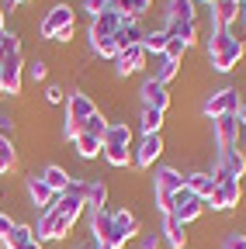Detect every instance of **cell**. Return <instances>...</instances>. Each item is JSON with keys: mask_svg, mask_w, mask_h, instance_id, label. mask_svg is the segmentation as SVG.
Listing matches in <instances>:
<instances>
[{"mask_svg": "<svg viewBox=\"0 0 246 249\" xmlns=\"http://www.w3.org/2000/svg\"><path fill=\"white\" fill-rule=\"evenodd\" d=\"M149 7H152V0H132V21H139Z\"/></svg>", "mask_w": 246, "mask_h": 249, "instance_id": "39", "label": "cell"}, {"mask_svg": "<svg viewBox=\"0 0 246 249\" xmlns=\"http://www.w3.org/2000/svg\"><path fill=\"white\" fill-rule=\"evenodd\" d=\"M184 187H188L194 197H208L215 191V180H211V173H191V177H184Z\"/></svg>", "mask_w": 246, "mask_h": 249, "instance_id": "25", "label": "cell"}, {"mask_svg": "<svg viewBox=\"0 0 246 249\" xmlns=\"http://www.w3.org/2000/svg\"><path fill=\"white\" fill-rule=\"evenodd\" d=\"M236 118H239V121H246V101H239V111H236Z\"/></svg>", "mask_w": 246, "mask_h": 249, "instance_id": "46", "label": "cell"}, {"mask_svg": "<svg viewBox=\"0 0 246 249\" xmlns=\"http://www.w3.org/2000/svg\"><path fill=\"white\" fill-rule=\"evenodd\" d=\"M160 152H163V139L160 135H142L139 152H135V163L139 166H152V163L160 160Z\"/></svg>", "mask_w": 246, "mask_h": 249, "instance_id": "21", "label": "cell"}, {"mask_svg": "<svg viewBox=\"0 0 246 249\" xmlns=\"http://www.w3.org/2000/svg\"><path fill=\"white\" fill-rule=\"evenodd\" d=\"M184 187V177L177 173V170H160L156 173V208L163 211V214H170L173 211V194Z\"/></svg>", "mask_w": 246, "mask_h": 249, "instance_id": "7", "label": "cell"}, {"mask_svg": "<svg viewBox=\"0 0 246 249\" xmlns=\"http://www.w3.org/2000/svg\"><path fill=\"white\" fill-rule=\"evenodd\" d=\"M21 90V52H11L0 59V93Z\"/></svg>", "mask_w": 246, "mask_h": 249, "instance_id": "11", "label": "cell"}, {"mask_svg": "<svg viewBox=\"0 0 246 249\" xmlns=\"http://www.w3.org/2000/svg\"><path fill=\"white\" fill-rule=\"evenodd\" d=\"M70 229H73V225H70V222H66V218L59 214L56 208H45V211L38 214V225H35V239H42V242H45V239H63V235H66Z\"/></svg>", "mask_w": 246, "mask_h": 249, "instance_id": "10", "label": "cell"}, {"mask_svg": "<svg viewBox=\"0 0 246 249\" xmlns=\"http://www.w3.org/2000/svg\"><path fill=\"white\" fill-rule=\"evenodd\" d=\"M129 145H132V128H129V124H108L101 152L108 156L111 166H125L129 163Z\"/></svg>", "mask_w": 246, "mask_h": 249, "instance_id": "2", "label": "cell"}, {"mask_svg": "<svg viewBox=\"0 0 246 249\" xmlns=\"http://www.w3.org/2000/svg\"><path fill=\"white\" fill-rule=\"evenodd\" d=\"M52 208H56L59 214H63V218H66L70 225H76V218L83 214V201H76V197H66V194H59Z\"/></svg>", "mask_w": 246, "mask_h": 249, "instance_id": "26", "label": "cell"}, {"mask_svg": "<svg viewBox=\"0 0 246 249\" xmlns=\"http://www.w3.org/2000/svg\"><path fill=\"white\" fill-rule=\"evenodd\" d=\"M11 4H24V0H11Z\"/></svg>", "mask_w": 246, "mask_h": 249, "instance_id": "52", "label": "cell"}, {"mask_svg": "<svg viewBox=\"0 0 246 249\" xmlns=\"http://www.w3.org/2000/svg\"><path fill=\"white\" fill-rule=\"evenodd\" d=\"M142 107L167 111V107H170V93H167V87L156 83V80H146V83H142Z\"/></svg>", "mask_w": 246, "mask_h": 249, "instance_id": "18", "label": "cell"}, {"mask_svg": "<svg viewBox=\"0 0 246 249\" xmlns=\"http://www.w3.org/2000/svg\"><path fill=\"white\" fill-rule=\"evenodd\" d=\"M18 163V152H14V142L11 139H0V173H11Z\"/></svg>", "mask_w": 246, "mask_h": 249, "instance_id": "34", "label": "cell"}, {"mask_svg": "<svg viewBox=\"0 0 246 249\" xmlns=\"http://www.w3.org/2000/svg\"><path fill=\"white\" fill-rule=\"evenodd\" d=\"M108 11H114L121 21H132V0H111Z\"/></svg>", "mask_w": 246, "mask_h": 249, "instance_id": "37", "label": "cell"}, {"mask_svg": "<svg viewBox=\"0 0 246 249\" xmlns=\"http://www.w3.org/2000/svg\"><path fill=\"white\" fill-rule=\"evenodd\" d=\"M226 249H246V235H229L226 239Z\"/></svg>", "mask_w": 246, "mask_h": 249, "instance_id": "44", "label": "cell"}, {"mask_svg": "<svg viewBox=\"0 0 246 249\" xmlns=\"http://www.w3.org/2000/svg\"><path fill=\"white\" fill-rule=\"evenodd\" d=\"M108 4H111V0H87V11L90 14H101V11H108Z\"/></svg>", "mask_w": 246, "mask_h": 249, "instance_id": "43", "label": "cell"}, {"mask_svg": "<svg viewBox=\"0 0 246 249\" xmlns=\"http://www.w3.org/2000/svg\"><path fill=\"white\" fill-rule=\"evenodd\" d=\"M142 62H146V49L142 45H132V49H125V52L114 55V70H118V76H132V73L142 70Z\"/></svg>", "mask_w": 246, "mask_h": 249, "instance_id": "16", "label": "cell"}, {"mask_svg": "<svg viewBox=\"0 0 246 249\" xmlns=\"http://www.w3.org/2000/svg\"><path fill=\"white\" fill-rule=\"evenodd\" d=\"M177 21H194V4L191 0H170L167 24H177Z\"/></svg>", "mask_w": 246, "mask_h": 249, "instance_id": "29", "label": "cell"}, {"mask_svg": "<svg viewBox=\"0 0 246 249\" xmlns=\"http://www.w3.org/2000/svg\"><path fill=\"white\" fill-rule=\"evenodd\" d=\"M177 73H180V62H170V59H163V55H160V62H156V70H152V80L167 87V83H170V80H173Z\"/></svg>", "mask_w": 246, "mask_h": 249, "instance_id": "31", "label": "cell"}, {"mask_svg": "<svg viewBox=\"0 0 246 249\" xmlns=\"http://www.w3.org/2000/svg\"><path fill=\"white\" fill-rule=\"evenodd\" d=\"M239 4H246V0H239Z\"/></svg>", "mask_w": 246, "mask_h": 249, "instance_id": "55", "label": "cell"}, {"mask_svg": "<svg viewBox=\"0 0 246 249\" xmlns=\"http://www.w3.org/2000/svg\"><path fill=\"white\" fill-rule=\"evenodd\" d=\"M160 128H163V111L142 107V132H146V135H160Z\"/></svg>", "mask_w": 246, "mask_h": 249, "instance_id": "32", "label": "cell"}, {"mask_svg": "<svg viewBox=\"0 0 246 249\" xmlns=\"http://www.w3.org/2000/svg\"><path fill=\"white\" fill-rule=\"evenodd\" d=\"M205 211V197H194L191 191H188V187H180V191L173 194V218H177V222L180 225H188V222H194V218Z\"/></svg>", "mask_w": 246, "mask_h": 249, "instance_id": "9", "label": "cell"}, {"mask_svg": "<svg viewBox=\"0 0 246 249\" xmlns=\"http://www.w3.org/2000/svg\"><path fill=\"white\" fill-rule=\"evenodd\" d=\"M104 201H108V187H104L101 180H87L83 208H90V211H104Z\"/></svg>", "mask_w": 246, "mask_h": 249, "instance_id": "24", "label": "cell"}, {"mask_svg": "<svg viewBox=\"0 0 246 249\" xmlns=\"http://www.w3.org/2000/svg\"><path fill=\"white\" fill-rule=\"evenodd\" d=\"M239 139H246V121H239Z\"/></svg>", "mask_w": 246, "mask_h": 249, "instance_id": "48", "label": "cell"}, {"mask_svg": "<svg viewBox=\"0 0 246 249\" xmlns=\"http://www.w3.org/2000/svg\"><path fill=\"white\" fill-rule=\"evenodd\" d=\"M80 249H101V246H97V242H90V246H80Z\"/></svg>", "mask_w": 246, "mask_h": 249, "instance_id": "50", "label": "cell"}, {"mask_svg": "<svg viewBox=\"0 0 246 249\" xmlns=\"http://www.w3.org/2000/svg\"><path fill=\"white\" fill-rule=\"evenodd\" d=\"M239 18H243V24H246V4H239Z\"/></svg>", "mask_w": 246, "mask_h": 249, "instance_id": "49", "label": "cell"}, {"mask_svg": "<svg viewBox=\"0 0 246 249\" xmlns=\"http://www.w3.org/2000/svg\"><path fill=\"white\" fill-rule=\"evenodd\" d=\"M142 249H160V239L156 235H142Z\"/></svg>", "mask_w": 246, "mask_h": 249, "instance_id": "45", "label": "cell"}, {"mask_svg": "<svg viewBox=\"0 0 246 249\" xmlns=\"http://www.w3.org/2000/svg\"><path fill=\"white\" fill-rule=\"evenodd\" d=\"M90 232H94V242L101 249H114L111 239H114V214L104 208V211H94L90 214Z\"/></svg>", "mask_w": 246, "mask_h": 249, "instance_id": "13", "label": "cell"}, {"mask_svg": "<svg viewBox=\"0 0 246 249\" xmlns=\"http://www.w3.org/2000/svg\"><path fill=\"white\" fill-rule=\"evenodd\" d=\"M45 73H49V66H45L42 59H38V62H32V80H38V83H42V80H45Z\"/></svg>", "mask_w": 246, "mask_h": 249, "instance_id": "41", "label": "cell"}, {"mask_svg": "<svg viewBox=\"0 0 246 249\" xmlns=\"http://www.w3.org/2000/svg\"><path fill=\"white\" fill-rule=\"evenodd\" d=\"M167 42H170L167 31H146V35H142V49H146V52H160V55H163Z\"/></svg>", "mask_w": 246, "mask_h": 249, "instance_id": "33", "label": "cell"}, {"mask_svg": "<svg viewBox=\"0 0 246 249\" xmlns=\"http://www.w3.org/2000/svg\"><path fill=\"white\" fill-rule=\"evenodd\" d=\"M239 177H246V156L239 149L219 152V163H215V170H211V180L222 183V180H239Z\"/></svg>", "mask_w": 246, "mask_h": 249, "instance_id": "6", "label": "cell"}, {"mask_svg": "<svg viewBox=\"0 0 246 249\" xmlns=\"http://www.w3.org/2000/svg\"><path fill=\"white\" fill-rule=\"evenodd\" d=\"M38 177H42V180H45V183L52 187V191H56V194H63V191H66V183H70V177H66V170H63V166H56V163H52V166H45V170H42Z\"/></svg>", "mask_w": 246, "mask_h": 249, "instance_id": "28", "label": "cell"}, {"mask_svg": "<svg viewBox=\"0 0 246 249\" xmlns=\"http://www.w3.org/2000/svg\"><path fill=\"white\" fill-rule=\"evenodd\" d=\"M135 232H139L135 214H132V211H114V239H111V246H114V249H121V246H125Z\"/></svg>", "mask_w": 246, "mask_h": 249, "instance_id": "17", "label": "cell"}, {"mask_svg": "<svg viewBox=\"0 0 246 249\" xmlns=\"http://www.w3.org/2000/svg\"><path fill=\"white\" fill-rule=\"evenodd\" d=\"M45 97H49V104H63L66 93H63V87H49V90H45Z\"/></svg>", "mask_w": 246, "mask_h": 249, "instance_id": "40", "label": "cell"}, {"mask_svg": "<svg viewBox=\"0 0 246 249\" xmlns=\"http://www.w3.org/2000/svg\"><path fill=\"white\" fill-rule=\"evenodd\" d=\"M142 35H146V31L139 28V21H121V28L114 31L118 52H125V49H132V45H142Z\"/></svg>", "mask_w": 246, "mask_h": 249, "instance_id": "20", "label": "cell"}, {"mask_svg": "<svg viewBox=\"0 0 246 249\" xmlns=\"http://www.w3.org/2000/svg\"><path fill=\"white\" fill-rule=\"evenodd\" d=\"M232 4H239V0H232Z\"/></svg>", "mask_w": 246, "mask_h": 249, "instance_id": "54", "label": "cell"}, {"mask_svg": "<svg viewBox=\"0 0 246 249\" xmlns=\"http://www.w3.org/2000/svg\"><path fill=\"white\" fill-rule=\"evenodd\" d=\"M208 52H211L215 70L229 73L236 62L243 59V38H239V35H232V31H215L211 42H208Z\"/></svg>", "mask_w": 246, "mask_h": 249, "instance_id": "1", "label": "cell"}, {"mask_svg": "<svg viewBox=\"0 0 246 249\" xmlns=\"http://www.w3.org/2000/svg\"><path fill=\"white\" fill-rule=\"evenodd\" d=\"M90 45H94V52H97V55H104V59H114V55H118L114 38H101V42H90Z\"/></svg>", "mask_w": 246, "mask_h": 249, "instance_id": "36", "label": "cell"}, {"mask_svg": "<svg viewBox=\"0 0 246 249\" xmlns=\"http://www.w3.org/2000/svg\"><path fill=\"white\" fill-rule=\"evenodd\" d=\"M0 31H4V11H0Z\"/></svg>", "mask_w": 246, "mask_h": 249, "instance_id": "51", "label": "cell"}, {"mask_svg": "<svg viewBox=\"0 0 246 249\" xmlns=\"http://www.w3.org/2000/svg\"><path fill=\"white\" fill-rule=\"evenodd\" d=\"M104 135H108V121L101 114H94V118L83 124V132L73 139L76 142V152L83 156V160H94V156L101 152V145H104Z\"/></svg>", "mask_w": 246, "mask_h": 249, "instance_id": "3", "label": "cell"}, {"mask_svg": "<svg viewBox=\"0 0 246 249\" xmlns=\"http://www.w3.org/2000/svg\"><path fill=\"white\" fill-rule=\"evenodd\" d=\"M239 197H243V183L239 180H222V183H215V191L205 197V204L215 208V211H229V208L239 204Z\"/></svg>", "mask_w": 246, "mask_h": 249, "instance_id": "8", "label": "cell"}, {"mask_svg": "<svg viewBox=\"0 0 246 249\" xmlns=\"http://www.w3.org/2000/svg\"><path fill=\"white\" fill-rule=\"evenodd\" d=\"M205 4H215V0H205Z\"/></svg>", "mask_w": 246, "mask_h": 249, "instance_id": "53", "label": "cell"}, {"mask_svg": "<svg viewBox=\"0 0 246 249\" xmlns=\"http://www.w3.org/2000/svg\"><path fill=\"white\" fill-rule=\"evenodd\" d=\"M184 52H188V45H184L180 38H170V42H167V49H163V59L180 62V59H184Z\"/></svg>", "mask_w": 246, "mask_h": 249, "instance_id": "35", "label": "cell"}, {"mask_svg": "<svg viewBox=\"0 0 246 249\" xmlns=\"http://www.w3.org/2000/svg\"><path fill=\"white\" fill-rule=\"evenodd\" d=\"M163 31H167L170 38H180L184 45L191 49V45L198 42V18H194V21H177V24H167Z\"/></svg>", "mask_w": 246, "mask_h": 249, "instance_id": "23", "label": "cell"}, {"mask_svg": "<svg viewBox=\"0 0 246 249\" xmlns=\"http://www.w3.org/2000/svg\"><path fill=\"white\" fill-rule=\"evenodd\" d=\"M121 28V18L114 11H101L94 14V21H90V42H101V38H114V31Z\"/></svg>", "mask_w": 246, "mask_h": 249, "instance_id": "15", "label": "cell"}, {"mask_svg": "<svg viewBox=\"0 0 246 249\" xmlns=\"http://www.w3.org/2000/svg\"><path fill=\"white\" fill-rule=\"evenodd\" d=\"M97 114V107L90 104L87 93H70V104H66V139H76L83 132V124Z\"/></svg>", "mask_w": 246, "mask_h": 249, "instance_id": "4", "label": "cell"}, {"mask_svg": "<svg viewBox=\"0 0 246 249\" xmlns=\"http://www.w3.org/2000/svg\"><path fill=\"white\" fill-rule=\"evenodd\" d=\"M163 232H167V242H170L173 249H184V246H188V232H184V225L177 222L173 214H163Z\"/></svg>", "mask_w": 246, "mask_h": 249, "instance_id": "27", "label": "cell"}, {"mask_svg": "<svg viewBox=\"0 0 246 249\" xmlns=\"http://www.w3.org/2000/svg\"><path fill=\"white\" fill-rule=\"evenodd\" d=\"M11 52H21L18 38H14V35H7V31H0V59H4V55H11Z\"/></svg>", "mask_w": 246, "mask_h": 249, "instance_id": "38", "label": "cell"}, {"mask_svg": "<svg viewBox=\"0 0 246 249\" xmlns=\"http://www.w3.org/2000/svg\"><path fill=\"white\" fill-rule=\"evenodd\" d=\"M28 194H32V201H35L42 211H45V208H52V204H56V197H59V194L52 191V187H49L38 173H35V177H28Z\"/></svg>", "mask_w": 246, "mask_h": 249, "instance_id": "19", "label": "cell"}, {"mask_svg": "<svg viewBox=\"0 0 246 249\" xmlns=\"http://www.w3.org/2000/svg\"><path fill=\"white\" fill-rule=\"evenodd\" d=\"M21 249H42V242H38V239H32V242H28V246H21Z\"/></svg>", "mask_w": 246, "mask_h": 249, "instance_id": "47", "label": "cell"}, {"mask_svg": "<svg viewBox=\"0 0 246 249\" xmlns=\"http://www.w3.org/2000/svg\"><path fill=\"white\" fill-rule=\"evenodd\" d=\"M73 35V11L70 7H52L42 18V38H59V42H70Z\"/></svg>", "mask_w": 246, "mask_h": 249, "instance_id": "5", "label": "cell"}, {"mask_svg": "<svg viewBox=\"0 0 246 249\" xmlns=\"http://www.w3.org/2000/svg\"><path fill=\"white\" fill-rule=\"evenodd\" d=\"M236 14H239V4H232V0H215L211 4V18L219 31H229L236 24Z\"/></svg>", "mask_w": 246, "mask_h": 249, "instance_id": "22", "label": "cell"}, {"mask_svg": "<svg viewBox=\"0 0 246 249\" xmlns=\"http://www.w3.org/2000/svg\"><path fill=\"white\" fill-rule=\"evenodd\" d=\"M236 111H239V93H236L232 87L211 93L208 104H205V114H208V118H226V114H236Z\"/></svg>", "mask_w": 246, "mask_h": 249, "instance_id": "12", "label": "cell"}, {"mask_svg": "<svg viewBox=\"0 0 246 249\" xmlns=\"http://www.w3.org/2000/svg\"><path fill=\"white\" fill-rule=\"evenodd\" d=\"M236 139H239V118L236 114L215 118V142H219V152L236 149Z\"/></svg>", "mask_w": 246, "mask_h": 249, "instance_id": "14", "label": "cell"}, {"mask_svg": "<svg viewBox=\"0 0 246 249\" xmlns=\"http://www.w3.org/2000/svg\"><path fill=\"white\" fill-rule=\"evenodd\" d=\"M14 229V218H7V214H0V242L7 239V232Z\"/></svg>", "mask_w": 246, "mask_h": 249, "instance_id": "42", "label": "cell"}, {"mask_svg": "<svg viewBox=\"0 0 246 249\" xmlns=\"http://www.w3.org/2000/svg\"><path fill=\"white\" fill-rule=\"evenodd\" d=\"M32 239H35V229H28V225H14V229L7 232L4 246H7V249H21V246H28Z\"/></svg>", "mask_w": 246, "mask_h": 249, "instance_id": "30", "label": "cell"}]
</instances>
